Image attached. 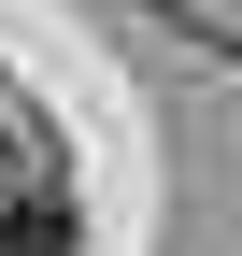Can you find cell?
<instances>
[{"label": "cell", "mask_w": 242, "mask_h": 256, "mask_svg": "<svg viewBox=\"0 0 242 256\" xmlns=\"http://www.w3.org/2000/svg\"><path fill=\"white\" fill-rule=\"evenodd\" d=\"M0 256H72V200H57V171H0Z\"/></svg>", "instance_id": "obj_1"}, {"label": "cell", "mask_w": 242, "mask_h": 256, "mask_svg": "<svg viewBox=\"0 0 242 256\" xmlns=\"http://www.w3.org/2000/svg\"><path fill=\"white\" fill-rule=\"evenodd\" d=\"M157 14H171V0H157Z\"/></svg>", "instance_id": "obj_2"}]
</instances>
